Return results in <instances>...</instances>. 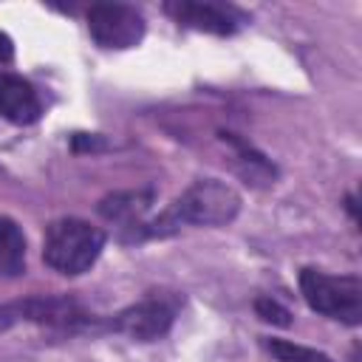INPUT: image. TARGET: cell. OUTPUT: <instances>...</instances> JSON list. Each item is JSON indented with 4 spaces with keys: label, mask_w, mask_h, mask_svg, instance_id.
<instances>
[{
    "label": "cell",
    "mask_w": 362,
    "mask_h": 362,
    "mask_svg": "<svg viewBox=\"0 0 362 362\" xmlns=\"http://www.w3.org/2000/svg\"><path fill=\"white\" fill-rule=\"evenodd\" d=\"M240 212V195L235 187L218 178H201L189 184L158 218L141 221L139 226L130 229L127 240H141V238H167L178 232L184 223L192 226H223L235 221Z\"/></svg>",
    "instance_id": "1"
},
{
    "label": "cell",
    "mask_w": 362,
    "mask_h": 362,
    "mask_svg": "<svg viewBox=\"0 0 362 362\" xmlns=\"http://www.w3.org/2000/svg\"><path fill=\"white\" fill-rule=\"evenodd\" d=\"M105 249V232L82 218H59L48 226L42 243V260L59 274L88 272Z\"/></svg>",
    "instance_id": "2"
},
{
    "label": "cell",
    "mask_w": 362,
    "mask_h": 362,
    "mask_svg": "<svg viewBox=\"0 0 362 362\" xmlns=\"http://www.w3.org/2000/svg\"><path fill=\"white\" fill-rule=\"evenodd\" d=\"M300 291L305 303L331 320L359 325L362 320V280L356 274H325L320 269L300 272Z\"/></svg>",
    "instance_id": "3"
},
{
    "label": "cell",
    "mask_w": 362,
    "mask_h": 362,
    "mask_svg": "<svg viewBox=\"0 0 362 362\" xmlns=\"http://www.w3.org/2000/svg\"><path fill=\"white\" fill-rule=\"evenodd\" d=\"M20 322H34L45 328H62V331H76L88 328L93 317L74 300V297H25V300H11L0 305V331L20 325Z\"/></svg>",
    "instance_id": "4"
},
{
    "label": "cell",
    "mask_w": 362,
    "mask_h": 362,
    "mask_svg": "<svg viewBox=\"0 0 362 362\" xmlns=\"http://www.w3.org/2000/svg\"><path fill=\"white\" fill-rule=\"evenodd\" d=\"M88 31L102 48H133L144 37V17L127 3H96L88 8Z\"/></svg>",
    "instance_id": "5"
},
{
    "label": "cell",
    "mask_w": 362,
    "mask_h": 362,
    "mask_svg": "<svg viewBox=\"0 0 362 362\" xmlns=\"http://www.w3.org/2000/svg\"><path fill=\"white\" fill-rule=\"evenodd\" d=\"M173 317H175V305H170L164 297H147V300H139V303L127 305L124 311H119L110 320V328L130 339L153 342L170 331Z\"/></svg>",
    "instance_id": "6"
},
{
    "label": "cell",
    "mask_w": 362,
    "mask_h": 362,
    "mask_svg": "<svg viewBox=\"0 0 362 362\" xmlns=\"http://www.w3.org/2000/svg\"><path fill=\"white\" fill-rule=\"evenodd\" d=\"M167 14H173V20L178 25L195 28V31H206V34H235L238 28V17L232 8L218 6V3H195V0H175L164 6Z\"/></svg>",
    "instance_id": "7"
},
{
    "label": "cell",
    "mask_w": 362,
    "mask_h": 362,
    "mask_svg": "<svg viewBox=\"0 0 362 362\" xmlns=\"http://www.w3.org/2000/svg\"><path fill=\"white\" fill-rule=\"evenodd\" d=\"M0 113L14 124H34L42 113L37 90L17 74L0 71Z\"/></svg>",
    "instance_id": "8"
},
{
    "label": "cell",
    "mask_w": 362,
    "mask_h": 362,
    "mask_svg": "<svg viewBox=\"0 0 362 362\" xmlns=\"http://www.w3.org/2000/svg\"><path fill=\"white\" fill-rule=\"evenodd\" d=\"M156 192L150 187L144 189H119V192H110L99 201V215L113 221V223H122V229H133L144 221V212L150 209Z\"/></svg>",
    "instance_id": "9"
},
{
    "label": "cell",
    "mask_w": 362,
    "mask_h": 362,
    "mask_svg": "<svg viewBox=\"0 0 362 362\" xmlns=\"http://www.w3.org/2000/svg\"><path fill=\"white\" fill-rule=\"evenodd\" d=\"M25 272V238L14 218L0 215V274L20 277Z\"/></svg>",
    "instance_id": "10"
},
{
    "label": "cell",
    "mask_w": 362,
    "mask_h": 362,
    "mask_svg": "<svg viewBox=\"0 0 362 362\" xmlns=\"http://www.w3.org/2000/svg\"><path fill=\"white\" fill-rule=\"evenodd\" d=\"M221 139L238 153V158H240V170H243V175L249 178V181H255V184H269L272 178H274V167L269 164V158L263 156V153H257L249 141H243L240 136H235V133H226V130H221Z\"/></svg>",
    "instance_id": "11"
},
{
    "label": "cell",
    "mask_w": 362,
    "mask_h": 362,
    "mask_svg": "<svg viewBox=\"0 0 362 362\" xmlns=\"http://www.w3.org/2000/svg\"><path fill=\"white\" fill-rule=\"evenodd\" d=\"M269 351L277 362H331L328 354L297 345V342H288V339H269Z\"/></svg>",
    "instance_id": "12"
},
{
    "label": "cell",
    "mask_w": 362,
    "mask_h": 362,
    "mask_svg": "<svg viewBox=\"0 0 362 362\" xmlns=\"http://www.w3.org/2000/svg\"><path fill=\"white\" fill-rule=\"evenodd\" d=\"M255 311H257L260 320H266L272 325H280V328L291 325V311L286 305H280L277 300H272V297H257L255 300Z\"/></svg>",
    "instance_id": "13"
},
{
    "label": "cell",
    "mask_w": 362,
    "mask_h": 362,
    "mask_svg": "<svg viewBox=\"0 0 362 362\" xmlns=\"http://www.w3.org/2000/svg\"><path fill=\"white\" fill-rule=\"evenodd\" d=\"M105 147H107L105 139L96 136V133H74V139H71V150L74 153H99Z\"/></svg>",
    "instance_id": "14"
},
{
    "label": "cell",
    "mask_w": 362,
    "mask_h": 362,
    "mask_svg": "<svg viewBox=\"0 0 362 362\" xmlns=\"http://www.w3.org/2000/svg\"><path fill=\"white\" fill-rule=\"evenodd\" d=\"M14 57V42L6 31H0V62H8Z\"/></svg>",
    "instance_id": "15"
}]
</instances>
